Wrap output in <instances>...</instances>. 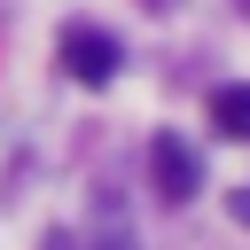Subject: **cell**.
Returning a JSON list of instances; mask_svg holds the SVG:
<instances>
[{
    "label": "cell",
    "instance_id": "1",
    "mask_svg": "<svg viewBox=\"0 0 250 250\" xmlns=\"http://www.w3.org/2000/svg\"><path fill=\"white\" fill-rule=\"evenodd\" d=\"M55 62H62L78 86H109V78H117V62H125V47H117L102 23H62V39H55Z\"/></svg>",
    "mask_w": 250,
    "mask_h": 250
},
{
    "label": "cell",
    "instance_id": "2",
    "mask_svg": "<svg viewBox=\"0 0 250 250\" xmlns=\"http://www.w3.org/2000/svg\"><path fill=\"white\" fill-rule=\"evenodd\" d=\"M148 188H156L164 203H188V195L203 188V156H195L180 133H156V141H148Z\"/></svg>",
    "mask_w": 250,
    "mask_h": 250
},
{
    "label": "cell",
    "instance_id": "3",
    "mask_svg": "<svg viewBox=\"0 0 250 250\" xmlns=\"http://www.w3.org/2000/svg\"><path fill=\"white\" fill-rule=\"evenodd\" d=\"M211 125H219L227 141H250V78H234V86H211Z\"/></svg>",
    "mask_w": 250,
    "mask_h": 250
},
{
    "label": "cell",
    "instance_id": "4",
    "mask_svg": "<svg viewBox=\"0 0 250 250\" xmlns=\"http://www.w3.org/2000/svg\"><path fill=\"white\" fill-rule=\"evenodd\" d=\"M78 250H141V242H133V227H117V219H102L94 234H78Z\"/></svg>",
    "mask_w": 250,
    "mask_h": 250
},
{
    "label": "cell",
    "instance_id": "5",
    "mask_svg": "<svg viewBox=\"0 0 250 250\" xmlns=\"http://www.w3.org/2000/svg\"><path fill=\"white\" fill-rule=\"evenodd\" d=\"M227 211H234V227H250V180H242V188L227 195Z\"/></svg>",
    "mask_w": 250,
    "mask_h": 250
}]
</instances>
